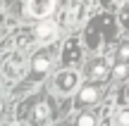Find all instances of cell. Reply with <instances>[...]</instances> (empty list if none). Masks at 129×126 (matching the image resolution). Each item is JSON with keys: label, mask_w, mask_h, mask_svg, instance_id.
Listing matches in <instances>:
<instances>
[{"label": "cell", "mask_w": 129, "mask_h": 126, "mask_svg": "<svg viewBox=\"0 0 129 126\" xmlns=\"http://www.w3.org/2000/svg\"><path fill=\"white\" fill-rule=\"evenodd\" d=\"M115 17L112 14H98V17H93L91 22H88L86 31H84V38H86V45L88 48H101L105 41H110V38H115Z\"/></svg>", "instance_id": "obj_1"}, {"label": "cell", "mask_w": 129, "mask_h": 126, "mask_svg": "<svg viewBox=\"0 0 129 126\" xmlns=\"http://www.w3.org/2000/svg\"><path fill=\"white\" fill-rule=\"evenodd\" d=\"M24 71H26V62H24V57L17 55V52H14V55H10L7 60L3 62V74H5V79H10V81L22 79Z\"/></svg>", "instance_id": "obj_2"}, {"label": "cell", "mask_w": 129, "mask_h": 126, "mask_svg": "<svg viewBox=\"0 0 129 126\" xmlns=\"http://www.w3.org/2000/svg\"><path fill=\"white\" fill-rule=\"evenodd\" d=\"M77 86H79V74L77 71H62L55 79V88L60 90V93H64V95L77 90Z\"/></svg>", "instance_id": "obj_3"}, {"label": "cell", "mask_w": 129, "mask_h": 126, "mask_svg": "<svg viewBox=\"0 0 129 126\" xmlns=\"http://www.w3.org/2000/svg\"><path fill=\"white\" fill-rule=\"evenodd\" d=\"M86 74H88V79H91V81H105L108 74H110L108 62H105V60H93L91 64H88Z\"/></svg>", "instance_id": "obj_4"}, {"label": "cell", "mask_w": 129, "mask_h": 126, "mask_svg": "<svg viewBox=\"0 0 129 126\" xmlns=\"http://www.w3.org/2000/svg\"><path fill=\"white\" fill-rule=\"evenodd\" d=\"M55 7V0H29V12L34 17H48Z\"/></svg>", "instance_id": "obj_5"}, {"label": "cell", "mask_w": 129, "mask_h": 126, "mask_svg": "<svg viewBox=\"0 0 129 126\" xmlns=\"http://www.w3.org/2000/svg\"><path fill=\"white\" fill-rule=\"evenodd\" d=\"M79 57H81V48H79L77 38H69L67 43H64V52H62V60L64 64H77Z\"/></svg>", "instance_id": "obj_6"}, {"label": "cell", "mask_w": 129, "mask_h": 126, "mask_svg": "<svg viewBox=\"0 0 129 126\" xmlns=\"http://www.w3.org/2000/svg\"><path fill=\"white\" fill-rule=\"evenodd\" d=\"M48 117H50V107H48V102H38L36 107H34L31 124H34V126H43V124L48 121Z\"/></svg>", "instance_id": "obj_7"}, {"label": "cell", "mask_w": 129, "mask_h": 126, "mask_svg": "<svg viewBox=\"0 0 129 126\" xmlns=\"http://www.w3.org/2000/svg\"><path fill=\"white\" fill-rule=\"evenodd\" d=\"M98 100V88L96 86H84L77 95V105H91Z\"/></svg>", "instance_id": "obj_8"}, {"label": "cell", "mask_w": 129, "mask_h": 126, "mask_svg": "<svg viewBox=\"0 0 129 126\" xmlns=\"http://www.w3.org/2000/svg\"><path fill=\"white\" fill-rule=\"evenodd\" d=\"M48 67H50V57H48L46 52H41V55L34 57V71H36V74H43V71H48Z\"/></svg>", "instance_id": "obj_9"}, {"label": "cell", "mask_w": 129, "mask_h": 126, "mask_svg": "<svg viewBox=\"0 0 129 126\" xmlns=\"http://www.w3.org/2000/svg\"><path fill=\"white\" fill-rule=\"evenodd\" d=\"M36 36H38V41H50V38L55 36V26H53L50 22H48V24H41V26L36 29Z\"/></svg>", "instance_id": "obj_10"}, {"label": "cell", "mask_w": 129, "mask_h": 126, "mask_svg": "<svg viewBox=\"0 0 129 126\" xmlns=\"http://www.w3.org/2000/svg\"><path fill=\"white\" fill-rule=\"evenodd\" d=\"M98 124V114L96 112H81L77 117V126H96Z\"/></svg>", "instance_id": "obj_11"}, {"label": "cell", "mask_w": 129, "mask_h": 126, "mask_svg": "<svg viewBox=\"0 0 129 126\" xmlns=\"http://www.w3.org/2000/svg\"><path fill=\"white\" fill-rule=\"evenodd\" d=\"M112 74H115V79H124V76H129V62H117L115 69H112Z\"/></svg>", "instance_id": "obj_12"}, {"label": "cell", "mask_w": 129, "mask_h": 126, "mask_svg": "<svg viewBox=\"0 0 129 126\" xmlns=\"http://www.w3.org/2000/svg\"><path fill=\"white\" fill-rule=\"evenodd\" d=\"M115 60H117V62H129V41H127V43H122V45L117 48Z\"/></svg>", "instance_id": "obj_13"}, {"label": "cell", "mask_w": 129, "mask_h": 126, "mask_svg": "<svg viewBox=\"0 0 129 126\" xmlns=\"http://www.w3.org/2000/svg\"><path fill=\"white\" fill-rule=\"evenodd\" d=\"M115 121H117V126H129V109H122Z\"/></svg>", "instance_id": "obj_14"}, {"label": "cell", "mask_w": 129, "mask_h": 126, "mask_svg": "<svg viewBox=\"0 0 129 126\" xmlns=\"http://www.w3.org/2000/svg\"><path fill=\"white\" fill-rule=\"evenodd\" d=\"M120 22L124 24V26L129 29V5H124V7H122V14H120Z\"/></svg>", "instance_id": "obj_15"}, {"label": "cell", "mask_w": 129, "mask_h": 126, "mask_svg": "<svg viewBox=\"0 0 129 126\" xmlns=\"http://www.w3.org/2000/svg\"><path fill=\"white\" fill-rule=\"evenodd\" d=\"M17 45H29V36H26V33L17 36Z\"/></svg>", "instance_id": "obj_16"}, {"label": "cell", "mask_w": 129, "mask_h": 126, "mask_svg": "<svg viewBox=\"0 0 129 126\" xmlns=\"http://www.w3.org/2000/svg\"><path fill=\"white\" fill-rule=\"evenodd\" d=\"M115 3H117V0H101V5H103V7H112Z\"/></svg>", "instance_id": "obj_17"}, {"label": "cell", "mask_w": 129, "mask_h": 126, "mask_svg": "<svg viewBox=\"0 0 129 126\" xmlns=\"http://www.w3.org/2000/svg\"><path fill=\"white\" fill-rule=\"evenodd\" d=\"M127 100H129V86H127Z\"/></svg>", "instance_id": "obj_18"}, {"label": "cell", "mask_w": 129, "mask_h": 126, "mask_svg": "<svg viewBox=\"0 0 129 126\" xmlns=\"http://www.w3.org/2000/svg\"><path fill=\"white\" fill-rule=\"evenodd\" d=\"M5 126H17V124H5Z\"/></svg>", "instance_id": "obj_19"}, {"label": "cell", "mask_w": 129, "mask_h": 126, "mask_svg": "<svg viewBox=\"0 0 129 126\" xmlns=\"http://www.w3.org/2000/svg\"><path fill=\"white\" fill-rule=\"evenodd\" d=\"M0 109H3V102H0Z\"/></svg>", "instance_id": "obj_20"}]
</instances>
